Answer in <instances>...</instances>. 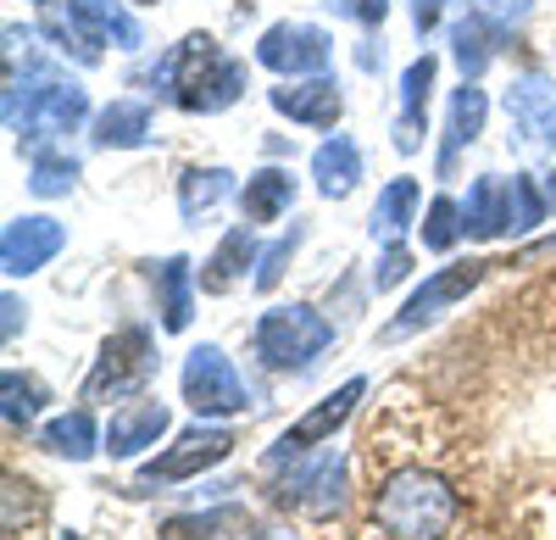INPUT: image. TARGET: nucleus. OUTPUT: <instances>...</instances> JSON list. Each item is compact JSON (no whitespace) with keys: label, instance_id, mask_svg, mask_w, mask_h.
<instances>
[{"label":"nucleus","instance_id":"f257e3e1","mask_svg":"<svg viewBox=\"0 0 556 540\" xmlns=\"http://www.w3.org/2000/svg\"><path fill=\"white\" fill-rule=\"evenodd\" d=\"M151 84L184 112H223L245 96V62L228 56L212 34H190L162 56Z\"/></svg>","mask_w":556,"mask_h":540},{"label":"nucleus","instance_id":"f03ea898","mask_svg":"<svg viewBox=\"0 0 556 540\" xmlns=\"http://www.w3.org/2000/svg\"><path fill=\"white\" fill-rule=\"evenodd\" d=\"M456 518L462 497L451 490V479L429 468H395L374 490V529H384L390 540H445Z\"/></svg>","mask_w":556,"mask_h":540},{"label":"nucleus","instance_id":"7ed1b4c3","mask_svg":"<svg viewBox=\"0 0 556 540\" xmlns=\"http://www.w3.org/2000/svg\"><path fill=\"white\" fill-rule=\"evenodd\" d=\"M89 117V96L67 78H23L7 73V123L23 146L34 140H62Z\"/></svg>","mask_w":556,"mask_h":540},{"label":"nucleus","instance_id":"20e7f679","mask_svg":"<svg viewBox=\"0 0 556 540\" xmlns=\"http://www.w3.org/2000/svg\"><path fill=\"white\" fill-rule=\"evenodd\" d=\"M251 346L273 374H301L334 346V324L323 318L317 306H273L256 318Z\"/></svg>","mask_w":556,"mask_h":540},{"label":"nucleus","instance_id":"39448f33","mask_svg":"<svg viewBox=\"0 0 556 540\" xmlns=\"http://www.w3.org/2000/svg\"><path fill=\"white\" fill-rule=\"evenodd\" d=\"M156 374V340L151 329H117L101 356H96V374L84 379V401H117V395H134V390H146V379Z\"/></svg>","mask_w":556,"mask_h":540},{"label":"nucleus","instance_id":"423d86ee","mask_svg":"<svg viewBox=\"0 0 556 540\" xmlns=\"http://www.w3.org/2000/svg\"><path fill=\"white\" fill-rule=\"evenodd\" d=\"M184 401L201 413V418H235L245 413V379L235 374V363L217 351V346H195L190 363H184Z\"/></svg>","mask_w":556,"mask_h":540},{"label":"nucleus","instance_id":"0eeeda50","mask_svg":"<svg viewBox=\"0 0 556 540\" xmlns=\"http://www.w3.org/2000/svg\"><path fill=\"white\" fill-rule=\"evenodd\" d=\"M256 62L285 73V78H317L334 62V39L323 28H312V23H273L256 39Z\"/></svg>","mask_w":556,"mask_h":540},{"label":"nucleus","instance_id":"6e6552de","mask_svg":"<svg viewBox=\"0 0 556 540\" xmlns=\"http://www.w3.org/2000/svg\"><path fill=\"white\" fill-rule=\"evenodd\" d=\"M484 274H490V262H479V256L451 262V267H440V274H429V279H424V290H412V301L401 306V318H395V324H384V340H401V335H412V329L434 324L440 312H445V306H456V301L468 296Z\"/></svg>","mask_w":556,"mask_h":540},{"label":"nucleus","instance_id":"1a4fd4ad","mask_svg":"<svg viewBox=\"0 0 556 540\" xmlns=\"http://www.w3.org/2000/svg\"><path fill=\"white\" fill-rule=\"evenodd\" d=\"M278 502L306 513V518H329L345 507V457L340 452H323L312 463H301L285 485H278Z\"/></svg>","mask_w":556,"mask_h":540},{"label":"nucleus","instance_id":"9d476101","mask_svg":"<svg viewBox=\"0 0 556 540\" xmlns=\"http://www.w3.org/2000/svg\"><path fill=\"white\" fill-rule=\"evenodd\" d=\"M506 117H513L518 140L534 151H556V84L545 73H518L506 89Z\"/></svg>","mask_w":556,"mask_h":540},{"label":"nucleus","instance_id":"9b49d317","mask_svg":"<svg viewBox=\"0 0 556 540\" xmlns=\"http://www.w3.org/2000/svg\"><path fill=\"white\" fill-rule=\"evenodd\" d=\"M228 452H235V435L228 429H190L173 440V452H162L156 463L139 468V479L146 485H173V479H195L206 468H217Z\"/></svg>","mask_w":556,"mask_h":540},{"label":"nucleus","instance_id":"f8f14e48","mask_svg":"<svg viewBox=\"0 0 556 540\" xmlns=\"http://www.w3.org/2000/svg\"><path fill=\"white\" fill-rule=\"evenodd\" d=\"M367 395V379H345L334 395H323L317 407L301 418V424H290L285 435H278V445H273V463H285V457H301V452H312V445H323L329 440L351 413H356V401Z\"/></svg>","mask_w":556,"mask_h":540},{"label":"nucleus","instance_id":"ddd939ff","mask_svg":"<svg viewBox=\"0 0 556 540\" xmlns=\"http://www.w3.org/2000/svg\"><path fill=\"white\" fill-rule=\"evenodd\" d=\"M67 246V229L56 217H12L7 235H0V267H7L12 279L23 274H39L45 262Z\"/></svg>","mask_w":556,"mask_h":540},{"label":"nucleus","instance_id":"4468645a","mask_svg":"<svg viewBox=\"0 0 556 540\" xmlns=\"http://www.w3.org/2000/svg\"><path fill=\"white\" fill-rule=\"evenodd\" d=\"M273 112H285L290 123H306V128H334L340 112H345V96L334 78H301V84H285V89H267Z\"/></svg>","mask_w":556,"mask_h":540},{"label":"nucleus","instance_id":"2eb2a0df","mask_svg":"<svg viewBox=\"0 0 556 540\" xmlns=\"http://www.w3.org/2000/svg\"><path fill=\"white\" fill-rule=\"evenodd\" d=\"M167 424H173V413L162 407V401H128L123 413H112V424H106V452L112 457H139L146 445H156L162 435H167Z\"/></svg>","mask_w":556,"mask_h":540},{"label":"nucleus","instance_id":"dca6fc26","mask_svg":"<svg viewBox=\"0 0 556 540\" xmlns=\"http://www.w3.org/2000/svg\"><path fill=\"white\" fill-rule=\"evenodd\" d=\"M67 17L78 23V34L96 45V51H101V45H117V51H139V45H146L139 23L123 12V0H73Z\"/></svg>","mask_w":556,"mask_h":540},{"label":"nucleus","instance_id":"f3484780","mask_svg":"<svg viewBox=\"0 0 556 540\" xmlns=\"http://www.w3.org/2000/svg\"><path fill=\"white\" fill-rule=\"evenodd\" d=\"M462 229L473 240H495L513 229V185L495 173H479L473 190H468V206H462Z\"/></svg>","mask_w":556,"mask_h":540},{"label":"nucleus","instance_id":"a211bd4d","mask_svg":"<svg viewBox=\"0 0 556 540\" xmlns=\"http://www.w3.org/2000/svg\"><path fill=\"white\" fill-rule=\"evenodd\" d=\"M434 73L440 62L434 56H417L406 73H401V123H395V151H417L424 140V123H429V89H434Z\"/></svg>","mask_w":556,"mask_h":540},{"label":"nucleus","instance_id":"6ab92c4d","mask_svg":"<svg viewBox=\"0 0 556 540\" xmlns=\"http://www.w3.org/2000/svg\"><path fill=\"white\" fill-rule=\"evenodd\" d=\"M156 312H162V329L184 335L195 318V279H190V256H167L156 267Z\"/></svg>","mask_w":556,"mask_h":540},{"label":"nucleus","instance_id":"aec40b11","mask_svg":"<svg viewBox=\"0 0 556 540\" xmlns=\"http://www.w3.org/2000/svg\"><path fill=\"white\" fill-rule=\"evenodd\" d=\"M312 178H317V190L329 196V201H340V196H351V190L362 185V151H356L351 134H334V140L317 146Z\"/></svg>","mask_w":556,"mask_h":540},{"label":"nucleus","instance_id":"412c9836","mask_svg":"<svg viewBox=\"0 0 556 540\" xmlns=\"http://www.w3.org/2000/svg\"><path fill=\"white\" fill-rule=\"evenodd\" d=\"M295 201V173L290 167H262L245 178V190H240V212L245 223H273V217H285Z\"/></svg>","mask_w":556,"mask_h":540},{"label":"nucleus","instance_id":"4be33fe9","mask_svg":"<svg viewBox=\"0 0 556 540\" xmlns=\"http://www.w3.org/2000/svg\"><path fill=\"white\" fill-rule=\"evenodd\" d=\"M484 117H490L484 89H479V84H462L456 96H451V128H445V151H440V173H445V178H451V167H456V151L473 146L479 134H484Z\"/></svg>","mask_w":556,"mask_h":540},{"label":"nucleus","instance_id":"5701e85b","mask_svg":"<svg viewBox=\"0 0 556 540\" xmlns=\"http://www.w3.org/2000/svg\"><path fill=\"white\" fill-rule=\"evenodd\" d=\"M39 445H45V452H56V457H67V463H84V457H96L106 445V435L96 429L89 407H73V413H62V418H51L39 429Z\"/></svg>","mask_w":556,"mask_h":540},{"label":"nucleus","instance_id":"b1692460","mask_svg":"<svg viewBox=\"0 0 556 540\" xmlns=\"http://www.w3.org/2000/svg\"><path fill=\"white\" fill-rule=\"evenodd\" d=\"M251 535V513L245 507H212V513H184L162 524V540H240Z\"/></svg>","mask_w":556,"mask_h":540},{"label":"nucleus","instance_id":"393cba45","mask_svg":"<svg viewBox=\"0 0 556 540\" xmlns=\"http://www.w3.org/2000/svg\"><path fill=\"white\" fill-rule=\"evenodd\" d=\"M262 251H256V235L251 229H228L223 240H217V251L206 256V274H201V290H212V296H223L228 285H235L245 267L256 262Z\"/></svg>","mask_w":556,"mask_h":540},{"label":"nucleus","instance_id":"a878e982","mask_svg":"<svg viewBox=\"0 0 556 540\" xmlns=\"http://www.w3.org/2000/svg\"><path fill=\"white\" fill-rule=\"evenodd\" d=\"M151 140V106L139 101H112L101 117H96V146L106 151H134Z\"/></svg>","mask_w":556,"mask_h":540},{"label":"nucleus","instance_id":"bb28decb","mask_svg":"<svg viewBox=\"0 0 556 540\" xmlns=\"http://www.w3.org/2000/svg\"><path fill=\"white\" fill-rule=\"evenodd\" d=\"M501 34L506 28H495L490 17H479V12H468L456 28H451V45H456V62H462V73L468 78H479L490 62H495V45H501Z\"/></svg>","mask_w":556,"mask_h":540},{"label":"nucleus","instance_id":"cd10ccee","mask_svg":"<svg viewBox=\"0 0 556 540\" xmlns=\"http://www.w3.org/2000/svg\"><path fill=\"white\" fill-rule=\"evenodd\" d=\"M228 190H235V173L228 167H190L178 178V212L184 217H201V212H212Z\"/></svg>","mask_w":556,"mask_h":540},{"label":"nucleus","instance_id":"c85d7f7f","mask_svg":"<svg viewBox=\"0 0 556 540\" xmlns=\"http://www.w3.org/2000/svg\"><path fill=\"white\" fill-rule=\"evenodd\" d=\"M412 212H417V178H390L379 206H374V240H390L395 246L406 235Z\"/></svg>","mask_w":556,"mask_h":540},{"label":"nucleus","instance_id":"c756f323","mask_svg":"<svg viewBox=\"0 0 556 540\" xmlns=\"http://www.w3.org/2000/svg\"><path fill=\"white\" fill-rule=\"evenodd\" d=\"M0 390H7V424H12V429H28V424H34V413L45 407V385H39V379H28V374H17V368H7Z\"/></svg>","mask_w":556,"mask_h":540},{"label":"nucleus","instance_id":"7c9ffc66","mask_svg":"<svg viewBox=\"0 0 556 540\" xmlns=\"http://www.w3.org/2000/svg\"><path fill=\"white\" fill-rule=\"evenodd\" d=\"M78 178V162L67 151H51V156H34V173H28V190L34 196H67Z\"/></svg>","mask_w":556,"mask_h":540},{"label":"nucleus","instance_id":"2f4dec72","mask_svg":"<svg viewBox=\"0 0 556 540\" xmlns=\"http://www.w3.org/2000/svg\"><path fill=\"white\" fill-rule=\"evenodd\" d=\"M456 235H468V229H462V206L440 196V201L429 206V217H424V246H429V251H451Z\"/></svg>","mask_w":556,"mask_h":540},{"label":"nucleus","instance_id":"473e14b6","mask_svg":"<svg viewBox=\"0 0 556 540\" xmlns=\"http://www.w3.org/2000/svg\"><path fill=\"white\" fill-rule=\"evenodd\" d=\"M295 246H301V229H290V235H278L262 256H256V290H273L278 279H285V267H290V256H295Z\"/></svg>","mask_w":556,"mask_h":540},{"label":"nucleus","instance_id":"72a5a7b5","mask_svg":"<svg viewBox=\"0 0 556 540\" xmlns=\"http://www.w3.org/2000/svg\"><path fill=\"white\" fill-rule=\"evenodd\" d=\"M545 196H540V185L529 173H518L513 178V229H534V223H545Z\"/></svg>","mask_w":556,"mask_h":540},{"label":"nucleus","instance_id":"f704fd0d","mask_svg":"<svg viewBox=\"0 0 556 540\" xmlns=\"http://www.w3.org/2000/svg\"><path fill=\"white\" fill-rule=\"evenodd\" d=\"M529 7H534V0H468V12L490 17L495 28H513V23H523V17H529Z\"/></svg>","mask_w":556,"mask_h":540},{"label":"nucleus","instance_id":"c9c22d12","mask_svg":"<svg viewBox=\"0 0 556 540\" xmlns=\"http://www.w3.org/2000/svg\"><path fill=\"white\" fill-rule=\"evenodd\" d=\"M406 274H412V251H406V246H390V251L379 256V267H374V285L390 290V285H401Z\"/></svg>","mask_w":556,"mask_h":540},{"label":"nucleus","instance_id":"e433bc0d","mask_svg":"<svg viewBox=\"0 0 556 540\" xmlns=\"http://www.w3.org/2000/svg\"><path fill=\"white\" fill-rule=\"evenodd\" d=\"M351 17H362L367 28H379L384 17H390V0H356V12Z\"/></svg>","mask_w":556,"mask_h":540},{"label":"nucleus","instance_id":"4c0bfd02","mask_svg":"<svg viewBox=\"0 0 556 540\" xmlns=\"http://www.w3.org/2000/svg\"><path fill=\"white\" fill-rule=\"evenodd\" d=\"M412 23H417V34H429L440 23V0H412Z\"/></svg>","mask_w":556,"mask_h":540},{"label":"nucleus","instance_id":"58836bf2","mask_svg":"<svg viewBox=\"0 0 556 540\" xmlns=\"http://www.w3.org/2000/svg\"><path fill=\"white\" fill-rule=\"evenodd\" d=\"M0 312H7V340H17V329H23V312H28V306H23L17 296H7V301H0Z\"/></svg>","mask_w":556,"mask_h":540},{"label":"nucleus","instance_id":"ea45409f","mask_svg":"<svg viewBox=\"0 0 556 540\" xmlns=\"http://www.w3.org/2000/svg\"><path fill=\"white\" fill-rule=\"evenodd\" d=\"M323 7H334V12H356V0H323Z\"/></svg>","mask_w":556,"mask_h":540},{"label":"nucleus","instance_id":"a19ab883","mask_svg":"<svg viewBox=\"0 0 556 540\" xmlns=\"http://www.w3.org/2000/svg\"><path fill=\"white\" fill-rule=\"evenodd\" d=\"M545 201L556 206V173H545Z\"/></svg>","mask_w":556,"mask_h":540},{"label":"nucleus","instance_id":"79ce46f5","mask_svg":"<svg viewBox=\"0 0 556 540\" xmlns=\"http://www.w3.org/2000/svg\"><path fill=\"white\" fill-rule=\"evenodd\" d=\"M139 7H156V0H139Z\"/></svg>","mask_w":556,"mask_h":540},{"label":"nucleus","instance_id":"37998d69","mask_svg":"<svg viewBox=\"0 0 556 540\" xmlns=\"http://www.w3.org/2000/svg\"><path fill=\"white\" fill-rule=\"evenodd\" d=\"M39 7H45V0H39Z\"/></svg>","mask_w":556,"mask_h":540},{"label":"nucleus","instance_id":"c03bdc74","mask_svg":"<svg viewBox=\"0 0 556 540\" xmlns=\"http://www.w3.org/2000/svg\"><path fill=\"white\" fill-rule=\"evenodd\" d=\"M67 540H73V535H67Z\"/></svg>","mask_w":556,"mask_h":540}]
</instances>
